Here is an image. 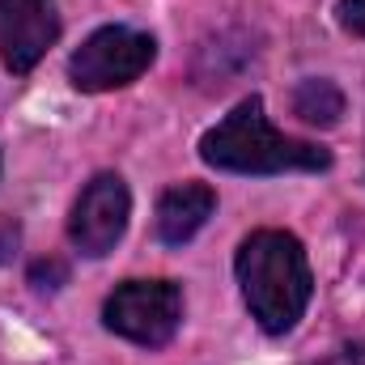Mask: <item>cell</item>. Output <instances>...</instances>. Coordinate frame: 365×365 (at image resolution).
<instances>
[{
  "instance_id": "cell-1",
  "label": "cell",
  "mask_w": 365,
  "mask_h": 365,
  "mask_svg": "<svg viewBox=\"0 0 365 365\" xmlns=\"http://www.w3.org/2000/svg\"><path fill=\"white\" fill-rule=\"evenodd\" d=\"M234 268H238V284H242L251 319L268 336L293 331L314 293V276H310L302 242L284 230H255L238 247Z\"/></svg>"
},
{
  "instance_id": "cell-2",
  "label": "cell",
  "mask_w": 365,
  "mask_h": 365,
  "mask_svg": "<svg viewBox=\"0 0 365 365\" xmlns=\"http://www.w3.org/2000/svg\"><path fill=\"white\" fill-rule=\"evenodd\" d=\"M200 158L234 175H284V170H327L331 153L276 132L264 115V98H242L217 128L204 132Z\"/></svg>"
},
{
  "instance_id": "cell-3",
  "label": "cell",
  "mask_w": 365,
  "mask_h": 365,
  "mask_svg": "<svg viewBox=\"0 0 365 365\" xmlns=\"http://www.w3.org/2000/svg\"><path fill=\"white\" fill-rule=\"evenodd\" d=\"M158 43L145 30L132 26H102L90 38L73 51L68 60V77L73 86L86 93H106V90H123L136 77H145V68L153 64Z\"/></svg>"
},
{
  "instance_id": "cell-4",
  "label": "cell",
  "mask_w": 365,
  "mask_h": 365,
  "mask_svg": "<svg viewBox=\"0 0 365 365\" xmlns=\"http://www.w3.org/2000/svg\"><path fill=\"white\" fill-rule=\"evenodd\" d=\"M106 331L140 344L162 349L182 323V293L175 280H123L102 306Z\"/></svg>"
},
{
  "instance_id": "cell-5",
  "label": "cell",
  "mask_w": 365,
  "mask_h": 365,
  "mask_svg": "<svg viewBox=\"0 0 365 365\" xmlns=\"http://www.w3.org/2000/svg\"><path fill=\"white\" fill-rule=\"evenodd\" d=\"M128 217H132V195H128V182L119 175H93L81 191V200L73 204V217H68V238L81 255L102 259L119 247L123 230H128Z\"/></svg>"
},
{
  "instance_id": "cell-6",
  "label": "cell",
  "mask_w": 365,
  "mask_h": 365,
  "mask_svg": "<svg viewBox=\"0 0 365 365\" xmlns=\"http://www.w3.org/2000/svg\"><path fill=\"white\" fill-rule=\"evenodd\" d=\"M56 38V0H0V60L9 73H30Z\"/></svg>"
},
{
  "instance_id": "cell-7",
  "label": "cell",
  "mask_w": 365,
  "mask_h": 365,
  "mask_svg": "<svg viewBox=\"0 0 365 365\" xmlns=\"http://www.w3.org/2000/svg\"><path fill=\"white\" fill-rule=\"evenodd\" d=\"M212 208H217V191L208 182H179V187H170L158 200L153 230H158V238L166 247H182V242H191L208 225Z\"/></svg>"
},
{
  "instance_id": "cell-8",
  "label": "cell",
  "mask_w": 365,
  "mask_h": 365,
  "mask_svg": "<svg viewBox=\"0 0 365 365\" xmlns=\"http://www.w3.org/2000/svg\"><path fill=\"white\" fill-rule=\"evenodd\" d=\"M293 110H297V119H306L314 128H331L344 115V93L336 90L331 81H323V77H310L293 93Z\"/></svg>"
},
{
  "instance_id": "cell-9",
  "label": "cell",
  "mask_w": 365,
  "mask_h": 365,
  "mask_svg": "<svg viewBox=\"0 0 365 365\" xmlns=\"http://www.w3.org/2000/svg\"><path fill=\"white\" fill-rule=\"evenodd\" d=\"M336 17H340V26H344L349 34L365 38V0H340Z\"/></svg>"
},
{
  "instance_id": "cell-10",
  "label": "cell",
  "mask_w": 365,
  "mask_h": 365,
  "mask_svg": "<svg viewBox=\"0 0 365 365\" xmlns=\"http://www.w3.org/2000/svg\"><path fill=\"white\" fill-rule=\"evenodd\" d=\"M30 280L43 289V280H64V268H60V264H34V268H30Z\"/></svg>"
}]
</instances>
